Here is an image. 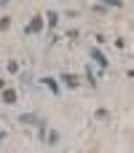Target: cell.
<instances>
[{
	"label": "cell",
	"instance_id": "15",
	"mask_svg": "<svg viewBox=\"0 0 134 153\" xmlns=\"http://www.w3.org/2000/svg\"><path fill=\"white\" fill-rule=\"evenodd\" d=\"M3 89H5V83H3V81H0V91H3Z\"/></svg>",
	"mask_w": 134,
	"mask_h": 153
},
{
	"label": "cell",
	"instance_id": "10",
	"mask_svg": "<svg viewBox=\"0 0 134 153\" xmlns=\"http://www.w3.org/2000/svg\"><path fill=\"white\" fill-rule=\"evenodd\" d=\"M46 143H48V145H56V143H59V132H54V129H51V132L46 134Z\"/></svg>",
	"mask_w": 134,
	"mask_h": 153
},
{
	"label": "cell",
	"instance_id": "12",
	"mask_svg": "<svg viewBox=\"0 0 134 153\" xmlns=\"http://www.w3.org/2000/svg\"><path fill=\"white\" fill-rule=\"evenodd\" d=\"M8 73H13V75L19 73V62H16V59H11V62H8Z\"/></svg>",
	"mask_w": 134,
	"mask_h": 153
},
{
	"label": "cell",
	"instance_id": "16",
	"mask_svg": "<svg viewBox=\"0 0 134 153\" xmlns=\"http://www.w3.org/2000/svg\"><path fill=\"white\" fill-rule=\"evenodd\" d=\"M0 5H8V0H0Z\"/></svg>",
	"mask_w": 134,
	"mask_h": 153
},
{
	"label": "cell",
	"instance_id": "4",
	"mask_svg": "<svg viewBox=\"0 0 134 153\" xmlns=\"http://www.w3.org/2000/svg\"><path fill=\"white\" fill-rule=\"evenodd\" d=\"M40 83H43L51 94H56V97L62 94V89H59V81H56V78H40Z\"/></svg>",
	"mask_w": 134,
	"mask_h": 153
},
{
	"label": "cell",
	"instance_id": "11",
	"mask_svg": "<svg viewBox=\"0 0 134 153\" xmlns=\"http://www.w3.org/2000/svg\"><path fill=\"white\" fill-rule=\"evenodd\" d=\"M94 118H97V121H105V118H107V110H105V108H97Z\"/></svg>",
	"mask_w": 134,
	"mask_h": 153
},
{
	"label": "cell",
	"instance_id": "14",
	"mask_svg": "<svg viewBox=\"0 0 134 153\" xmlns=\"http://www.w3.org/2000/svg\"><path fill=\"white\" fill-rule=\"evenodd\" d=\"M8 27H11V19H8V16H3V19H0V32H3V30H8Z\"/></svg>",
	"mask_w": 134,
	"mask_h": 153
},
{
	"label": "cell",
	"instance_id": "13",
	"mask_svg": "<svg viewBox=\"0 0 134 153\" xmlns=\"http://www.w3.org/2000/svg\"><path fill=\"white\" fill-rule=\"evenodd\" d=\"M105 5H110V8H121L124 5V0H102Z\"/></svg>",
	"mask_w": 134,
	"mask_h": 153
},
{
	"label": "cell",
	"instance_id": "7",
	"mask_svg": "<svg viewBox=\"0 0 134 153\" xmlns=\"http://www.w3.org/2000/svg\"><path fill=\"white\" fill-rule=\"evenodd\" d=\"M38 121H40L38 113H21L19 116V124H38Z\"/></svg>",
	"mask_w": 134,
	"mask_h": 153
},
{
	"label": "cell",
	"instance_id": "6",
	"mask_svg": "<svg viewBox=\"0 0 134 153\" xmlns=\"http://www.w3.org/2000/svg\"><path fill=\"white\" fill-rule=\"evenodd\" d=\"M16 97H19V94H16V89H3V102H5V105H13V102H16Z\"/></svg>",
	"mask_w": 134,
	"mask_h": 153
},
{
	"label": "cell",
	"instance_id": "9",
	"mask_svg": "<svg viewBox=\"0 0 134 153\" xmlns=\"http://www.w3.org/2000/svg\"><path fill=\"white\" fill-rule=\"evenodd\" d=\"M19 81H21V86H30V81H32L30 70H21V73H19Z\"/></svg>",
	"mask_w": 134,
	"mask_h": 153
},
{
	"label": "cell",
	"instance_id": "8",
	"mask_svg": "<svg viewBox=\"0 0 134 153\" xmlns=\"http://www.w3.org/2000/svg\"><path fill=\"white\" fill-rule=\"evenodd\" d=\"M83 73H86V78H89L91 89H97V75H94V65H86V67H83Z\"/></svg>",
	"mask_w": 134,
	"mask_h": 153
},
{
	"label": "cell",
	"instance_id": "1",
	"mask_svg": "<svg viewBox=\"0 0 134 153\" xmlns=\"http://www.w3.org/2000/svg\"><path fill=\"white\" fill-rule=\"evenodd\" d=\"M89 56H91V59L97 62V67H99L102 73L107 70V65H110V62H107V56H105V54H102L99 48H94V46H91V48H89Z\"/></svg>",
	"mask_w": 134,
	"mask_h": 153
},
{
	"label": "cell",
	"instance_id": "2",
	"mask_svg": "<svg viewBox=\"0 0 134 153\" xmlns=\"http://www.w3.org/2000/svg\"><path fill=\"white\" fill-rule=\"evenodd\" d=\"M43 27H46V19L38 13V16H32V19H30V24H27V35H38Z\"/></svg>",
	"mask_w": 134,
	"mask_h": 153
},
{
	"label": "cell",
	"instance_id": "5",
	"mask_svg": "<svg viewBox=\"0 0 134 153\" xmlns=\"http://www.w3.org/2000/svg\"><path fill=\"white\" fill-rule=\"evenodd\" d=\"M46 24H48L51 30H56V27H59V13H56V11H48V13H46Z\"/></svg>",
	"mask_w": 134,
	"mask_h": 153
},
{
	"label": "cell",
	"instance_id": "3",
	"mask_svg": "<svg viewBox=\"0 0 134 153\" xmlns=\"http://www.w3.org/2000/svg\"><path fill=\"white\" fill-rule=\"evenodd\" d=\"M62 83H64L67 89H78V86H81V78L73 75V73H62Z\"/></svg>",
	"mask_w": 134,
	"mask_h": 153
}]
</instances>
